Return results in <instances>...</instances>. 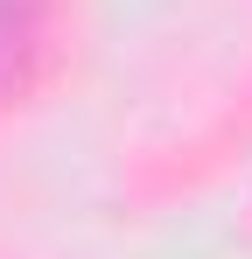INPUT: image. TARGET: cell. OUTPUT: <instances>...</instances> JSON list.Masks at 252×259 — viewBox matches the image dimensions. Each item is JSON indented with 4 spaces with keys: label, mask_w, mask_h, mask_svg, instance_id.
<instances>
[{
    "label": "cell",
    "mask_w": 252,
    "mask_h": 259,
    "mask_svg": "<svg viewBox=\"0 0 252 259\" xmlns=\"http://www.w3.org/2000/svg\"><path fill=\"white\" fill-rule=\"evenodd\" d=\"M42 0H0V98L28 91L42 63Z\"/></svg>",
    "instance_id": "cell-1"
}]
</instances>
